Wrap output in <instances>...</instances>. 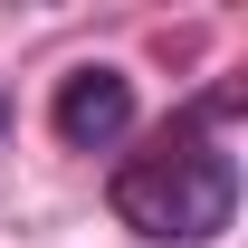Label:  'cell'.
Returning a JSON list of instances; mask_svg holds the SVG:
<instances>
[{
  "label": "cell",
  "mask_w": 248,
  "mask_h": 248,
  "mask_svg": "<svg viewBox=\"0 0 248 248\" xmlns=\"http://www.w3.org/2000/svg\"><path fill=\"white\" fill-rule=\"evenodd\" d=\"M105 201H115V219L134 239H153V248H210L239 219V162H229V143H219L210 124L191 115V124L162 134L153 153L124 162Z\"/></svg>",
  "instance_id": "cell-1"
},
{
  "label": "cell",
  "mask_w": 248,
  "mask_h": 248,
  "mask_svg": "<svg viewBox=\"0 0 248 248\" xmlns=\"http://www.w3.org/2000/svg\"><path fill=\"white\" fill-rule=\"evenodd\" d=\"M48 124H58L67 153H115L124 134H134V77L124 67H67Z\"/></svg>",
  "instance_id": "cell-2"
},
{
  "label": "cell",
  "mask_w": 248,
  "mask_h": 248,
  "mask_svg": "<svg viewBox=\"0 0 248 248\" xmlns=\"http://www.w3.org/2000/svg\"><path fill=\"white\" fill-rule=\"evenodd\" d=\"M0 134H10V95H0Z\"/></svg>",
  "instance_id": "cell-3"
}]
</instances>
